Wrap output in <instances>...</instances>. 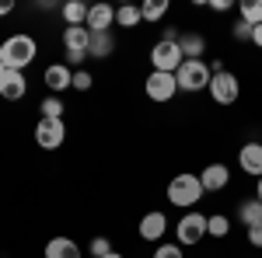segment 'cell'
<instances>
[{
    "label": "cell",
    "mask_w": 262,
    "mask_h": 258,
    "mask_svg": "<svg viewBox=\"0 0 262 258\" xmlns=\"http://www.w3.org/2000/svg\"><path fill=\"white\" fill-rule=\"evenodd\" d=\"M63 21H67V28H81L84 21H88V4H81V0H70V4H63L60 7Z\"/></svg>",
    "instance_id": "obj_18"
},
{
    "label": "cell",
    "mask_w": 262,
    "mask_h": 258,
    "mask_svg": "<svg viewBox=\"0 0 262 258\" xmlns=\"http://www.w3.org/2000/svg\"><path fill=\"white\" fill-rule=\"evenodd\" d=\"M238 223H245V227H259L262 223V202L259 199H245L242 206H238Z\"/></svg>",
    "instance_id": "obj_19"
},
{
    "label": "cell",
    "mask_w": 262,
    "mask_h": 258,
    "mask_svg": "<svg viewBox=\"0 0 262 258\" xmlns=\"http://www.w3.org/2000/svg\"><path fill=\"white\" fill-rule=\"evenodd\" d=\"M179 49H182L185 60H200L203 53H206V39L196 35V32H182L179 35Z\"/></svg>",
    "instance_id": "obj_16"
},
{
    "label": "cell",
    "mask_w": 262,
    "mask_h": 258,
    "mask_svg": "<svg viewBox=\"0 0 262 258\" xmlns=\"http://www.w3.org/2000/svg\"><path fill=\"white\" fill-rule=\"evenodd\" d=\"M203 199V181L200 175H175L168 181V202L171 206H182V209H192Z\"/></svg>",
    "instance_id": "obj_2"
},
{
    "label": "cell",
    "mask_w": 262,
    "mask_h": 258,
    "mask_svg": "<svg viewBox=\"0 0 262 258\" xmlns=\"http://www.w3.org/2000/svg\"><path fill=\"white\" fill-rule=\"evenodd\" d=\"M88 251H91L95 258H105L108 251H112V241L108 238H91V248H88Z\"/></svg>",
    "instance_id": "obj_26"
},
{
    "label": "cell",
    "mask_w": 262,
    "mask_h": 258,
    "mask_svg": "<svg viewBox=\"0 0 262 258\" xmlns=\"http://www.w3.org/2000/svg\"><path fill=\"white\" fill-rule=\"evenodd\" d=\"M210 7H213L217 14H224V11H231V0H210Z\"/></svg>",
    "instance_id": "obj_32"
},
{
    "label": "cell",
    "mask_w": 262,
    "mask_h": 258,
    "mask_svg": "<svg viewBox=\"0 0 262 258\" xmlns=\"http://www.w3.org/2000/svg\"><path fill=\"white\" fill-rule=\"evenodd\" d=\"M116 21H119L122 28H137V25H140V7H129V4H122L119 11H116Z\"/></svg>",
    "instance_id": "obj_25"
},
{
    "label": "cell",
    "mask_w": 262,
    "mask_h": 258,
    "mask_svg": "<svg viewBox=\"0 0 262 258\" xmlns=\"http://www.w3.org/2000/svg\"><path fill=\"white\" fill-rule=\"evenodd\" d=\"M206 234H210V238H227V234H231V220L224 217V213L206 217Z\"/></svg>",
    "instance_id": "obj_22"
},
{
    "label": "cell",
    "mask_w": 262,
    "mask_h": 258,
    "mask_svg": "<svg viewBox=\"0 0 262 258\" xmlns=\"http://www.w3.org/2000/svg\"><path fill=\"white\" fill-rule=\"evenodd\" d=\"M35 56H39V45H35L32 35H25V32H18V35L0 42V60H4L7 70H21V74H25V66L35 60Z\"/></svg>",
    "instance_id": "obj_1"
},
{
    "label": "cell",
    "mask_w": 262,
    "mask_h": 258,
    "mask_svg": "<svg viewBox=\"0 0 262 258\" xmlns=\"http://www.w3.org/2000/svg\"><path fill=\"white\" fill-rule=\"evenodd\" d=\"M248 244L252 248H262V223L259 227H248Z\"/></svg>",
    "instance_id": "obj_30"
},
{
    "label": "cell",
    "mask_w": 262,
    "mask_h": 258,
    "mask_svg": "<svg viewBox=\"0 0 262 258\" xmlns=\"http://www.w3.org/2000/svg\"><path fill=\"white\" fill-rule=\"evenodd\" d=\"M105 258H122V255H119V251H108V255H105Z\"/></svg>",
    "instance_id": "obj_36"
},
{
    "label": "cell",
    "mask_w": 262,
    "mask_h": 258,
    "mask_svg": "<svg viewBox=\"0 0 262 258\" xmlns=\"http://www.w3.org/2000/svg\"><path fill=\"white\" fill-rule=\"evenodd\" d=\"M112 49H116V39H112V32H98V35H91V49H88V56H95V60H105V56H112Z\"/></svg>",
    "instance_id": "obj_20"
},
{
    "label": "cell",
    "mask_w": 262,
    "mask_h": 258,
    "mask_svg": "<svg viewBox=\"0 0 262 258\" xmlns=\"http://www.w3.org/2000/svg\"><path fill=\"white\" fill-rule=\"evenodd\" d=\"M46 258H81V248L70 238H53L46 244Z\"/></svg>",
    "instance_id": "obj_17"
},
{
    "label": "cell",
    "mask_w": 262,
    "mask_h": 258,
    "mask_svg": "<svg viewBox=\"0 0 262 258\" xmlns=\"http://www.w3.org/2000/svg\"><path fill=\"white\" fill-rule=\"evenodd\" d=\"M46 87L60 98V91L74 87V70H70L67 63H53V66H46Z\"/></svg>",
    "instance_id": "obj_11"
},
{
    "label": "cell",
    "mask_w": 262,
    "mask_h": 258,
    "mask_svg": "<svg viewBox=\"0 0 262 258\" xmlns=\"http://www.w3.org/2000/svg\"><path fill=\"white\" fill-rule=\"evenodd\" d=\"M206 238V217L203 213H185L179 220V244L185 248H192V244H200Z\"/></svg>",
    "instance_id": "obj_8"
},
{
    "label": "cell",
    "mask_w": 262,
    "mask_h": 258,
    "mask_svg": "<svg viewBox=\"0 0 262 258\" xmlns=\"http://www.w3.org/2000/svg\"><path fill=\"white\" fill-rule=\"evenodd\" d=\"M91 74L88 70H74V91H91Z\"/></svg>",
    "instance_id": "obj_28"
},
{
    "label": "cell",
    "mask_w": 262,
    "mask_h": 258,
    "mask_svg": "<svg viewBox=\"0 0 262 258\" xmlns=\"http://www.w3.org/2000/svg\"><path fill=\"white\" fill-rule=\"evenodd\" d=\"M25 91H28V80H25L21 70H4L0 74V98L4 101H21Z\"/></svg>",
    "instance_id": "obj_9"
},
{
    "label": "cell",
    "mask_w": 262,
    "mask_h": 258,
    "mask_svg": "<svg viewBox=\"0 0 262 258\" xmlns=\"http://www.w3.org/2000/svg\"><path fill=\"white\" fill-rule=\"evenodd\" d=\"M4 70H7V66H4V60H0V74H4Z\"/></svg>",
    "instance_id": "obj_37"
},
{
    "label": "cell",
    "mask_w": 262,
    "mask_h": 258,
    "mask_svg": "<svg viewBox=\"0 0 262 258\" xmlns=\"http://www.w3.org/2000/svg\"><path fill=\"white\" fill-rule=\"evenodd\" d=\"M252 32H255V28H252V25H245L242 18L234 21V28H231V35H234L238 42H252Z\"/></svg>",
    "instance_id": "obj_27"
},
{
    "label": "cell",
    "mask_w": 262,
    "mask_h": 258,
    "mask_svg": "<svg viewBox=\"0 0 262 258\" xmlns=\"http://www.w3.org/2000/svg\"><path fill=\"white\" fill-rule=\"evenodd\" d=\"M150 63H154V70L158 74H179V66L185 63V56H182L179 42H158L154 49H150Z\"/></svg>",
    "instance_id": "obj_4"
},
{
    "label": "cell",
    "mask_w": 262,
    "mask_h": 258,
    "mask_svg": "<svg viewBox=\"0 0 262 258\" xmlns=\"http://www.w3.org/2000/svg\"><path fill=\"white\" fill-rule=\"evenodd\" d=\"M168 14V0H147L140 7V18L143 21H161Z\"/></svg>",
    "instance_id": "obj_23"
},
{
    "label": "cell",
    "mask_w": 262,
    "mask_h": 258,
    "mask_svg": "<svg viewBox=\"0 0 262 258\" xmlns=\"http://www.w3.org/2000/svg\"><path fill=\"white\" fill-rule=\"evenodd\" d=\"M4 14H11V4H0V18H4Z\"/></svg>",
    "instance_id": "obj_34"
},
{
    "label": "cell",
    "mask_w": 262,
    "mask_h": 258,
    "mask_svg": "<svg viewBox=\"0 0 262 258\" xmlns=\"http://www.w3.org/2000/svg\"><path fill=\"white\" fill-rule=\"evenodd\" d=\"M112 21H116V7H108V4H95V7H88V21H84V28H88L91 35H98V32H108V28H112Z\"/></svg>",
    "instance_id": "obj_10"
},
{
    "label": "cell",
    "mask_w": 262,
    "mask_h": 258,
    "mask_svg": "<svg viewBox=\"0 0 262 258\" xmlns=\"http://www.w3.org/2000/svg\"><path fill=\"white\" fill-rule=\"evenodd\" d=\"M84 60H88V53H67V63H70V66H81Z\"/></svg>",
    "instance_id": "obj_31"
},
{
    "label": "cell",
    "mask_w": 262,
    "mask_h": 258,
    "mask_svg": "<svg viewBox=\"0 0 262 258\" xmlns=\"http://www.w3.org/2000/svg\"><path fill=\"white\" fill-rule=\"evenodd\" d=\"M154 258H182V251H179V244H161L154 251Z\"/></svg>",
    "instance_id": "obj_29"
},
{
    "label": "cell",
    "mask_w": 262,
    "mask_h": 258,
    "mask_svg": "<svg viewBox=\"0 0 262 258\" xmlns=\"http://www.w3.org/2000/svg\"><path fill=\"white\" fill-rule=\"evenodd\" d=\"M39 112H42V119H63V101L56 98V95H49V98H42V105H39Z\"/></svg>",
    "instance_id": "obj_24"
},
{
    "label": "cell",
    "mask_w": 262,
    "mask_h": 258,
    "mask_svg": "<svg viewBox=\"0 0 262 258\" xmlns=\"http://www.w3.org/2000/svg\"><path fill=\"white\" fill-rule=\"evenodd\" d=\"M164 230H168V217L164 213H147V217L140 220V238L143 241H161L164 238Z\"/></svg>",
    "instance_id": "obj_14"
},
{
    "label": "cell",
    "mask_w": 262,
    "mask_h": 258,
    "mask_svg": "<svg viewBox=\"0 0 262 258\" xmlns=\"http://www.w3.org/2000/svg\"><path fill=\"white\" fill-rule=\"evenodd\" d=\"M252 42H255V45H259V49H262V25H259V28H255V32H252Z\"/></svg>",
    "instance_id": "obj_33"
},
{
    "label": "cell",
    "mask_w": 262,
    "mask_h": 258,
    "mask_svg": "<svg viewBox=\"0 0 262 258\" xmlns=\"http://www.w3.org/2000/svg\"><path fill=\"white\" fill-rule=\"evenodd\" d=\"M206 91H210V98L217 101V105H234L238 95H242V84H238V77L231 70H224V74H213Z\"/></svg>",
    "instance_id": "obj_5"
},
{
    "label": "cell",
    "mask_w": 262,
    "mask_h": 258,
    "mask_svg": "<svg viewBox=\"0 0 262 258\" xmlns=\"http://www.w3.org/2000/svg\"><path fill=\"white\" fill-rule=\"evenodd\" d=\"M175 80H179V91H203V87H210V80H213V74H210V66L203 60H185L179 66V74H175Z\"/></svg>",
    "instance_id": "obj_3"
},
{
    "label": "cell",
    "mask_w": 262,
    "mask_h": 258,
    "mask_svg": "<svg viewBox=\"0 0 262 258\" xmlns=\"http://www.w3.org/2000/svg\"><path fill=\"white\" fill-rule=\"evenodd\" d=\"M67 139V122L63 119H39L35 122V143L42 150H56Z\"/></svg>",
    "instance_id": "obj_7"
},
{
    "label": "cell",
    "mask_w": 262,
    "mask_h": 258,
    "mask_svg": "<svg viewBox=\"0 0 262 258\" xmlns=\"http://www.w3.org/2000/svg\"><path fill=\"white\" fill-rule=\"evenodd\" d=\"M200 181H203V192H221L231 181V171H227V164H210V168H203Z\"/></svg>",
    "instance_id": "obj_13"
},
{
    "label": "cell",
    "mask_w": 262,
    "mask_h": 258,
    "mask_svg": "<svg viewBox=\"0 0 262 258\" xmlns=\"http://www.w3.org/2000/svg\"><path fill=\"white\" fill-rule=\"evenodd\" d=\"M255 199H259V202H262V178H259V189H255Z\"/></svg>",
    "instance_id": "obj_35"
},
{
    "label": "cell",
    "mask_w": 262,
    "mask_h": 258,
    "mask_svg": "<svg viewBox=\"0 0 262 258\" xmlns=\"http://www.w3.org/2000/svg\"><path fill=\"white\" fill-rule=\"evenodd\" d=\"M238 14H242L245 25L259 28V25H262V0H245L242 7H238Z\"/></svg>",
    "instance_id": "obj_21"
},
{
    "label": "cell",
    "mask_w": 262,
    "mask_h": 258,
    "mask_svg": "<svg viewBox=\"0 0 262 258\" xmlns=\"http://www.w3.org/2000/svg\"><path fill=\"white\" fill-rule=\"evenodd\" d=\"M63 45H67V53H88L91 49V32L88 28H67L63 32Z\"/></svg>",
    "instance_id": "obj_15"
},
{
    "label": "cell",
    "mask_w": 262,
    "mask_h": 258,
    "mask_svg": "<svg viewBox=\"0 0 262 258\" xmlns=\"http://www.w3.org/2000/svg\"><path fill=\"white\" fill-rule=\"evenodd\" d=\"M238 164H242L245 175L262 178V143H245L242 150H238Z\"/></svg>",
    "instance_id": "obj_12"
},
{
    "label": "cell",
    "mask_w": 262,
    "mask_h": 258,
    "mask_svg": "<svg viewBox=\"0 0 262 258\" xmlns=\"http://www.w3.org/2000/svg\"><path fill=\"white\" fill-rule=\"evenodd\" d=\"M179 95V80L175 74H158V70H150V77H147V98L164 105V101H171Z\"/></svg>",
    "instance_id": "obj_6"
}]
</instances>
